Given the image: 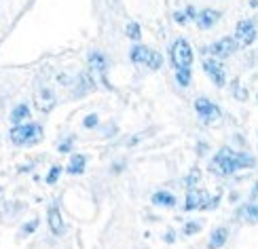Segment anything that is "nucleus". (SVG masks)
<instances>
[{
    "label": "nucleus",
    "instance_id": "f257e3e1",
    "mask_svg": "<svg viewBox=\"0 0 258 249\" xmlns=\"http://www.w3.org/2000/svg\"><path fill=\"white\" fill-rule=\"evenodd\" d=\"M256 165V158L252 154L245 152H235L231 148H220L218 154L214 156V160L210 163V171L218 173V176H231L233 171L237 169H252Z\"/></svg>",
    "mask_w": 258,
    "mask_h": 249
},
{
    "label": "nucleus",
    "instance_id": "f03ea898",
    "mask_svg": "<svg viewBox=\"0 0 258 249\" xmlns=\"http://www.w3.org/2000/svg\"><path fill=\"white\" fill-rule=\"evenodd\" d=\"M42 137V127L36 123L30 125H15L11 129V142L13 144H36Z\"/></svg>",
    "mask_w": 258,
    "mask_h": 249
},
{
    "label": "nucleus",
    "instance_id": "7ed1b4c3",
    "mask_svg": "<svg viewBox=\"0 0 258 249\" xmlns=\"http://www.w3.org/2000/svg\"><path fill=\"white\" fill-rule=\"evenodd\" d=\"M171 63L176 66V70L180 68H190V63H192V49L190 45L184 40V38H180L176 40L174 45H171Z\"/></svg>",
    "mask_w": 258,
    "mask_h": 249
},
{
    "label": "nucleus",
    "instance_id": "20e7f679",
    "mask_svg": "<svg viewBox=\"0 0 258 249\" xmlns=\"http://www.w3.org/2000/svg\"><path fill=\"white\" fill-rule=\"evenodd\" d=\"M132 61H136V63H146L150 70H159L161 63H163V57H161L157 51H150L148 47L136 45V47L132 49Z\"/></svg>",
    "mask_w": 258,
    "mask_h": 249
},
{
    "label": "nucleus",
    "instance_id": "39448f33",
    "mask_svg": "<svg viewBox=\"0 0 258 249\" xmlns=\"http://www.w3.org/2000/svg\"><path fill=\"white\" fill-rule=\"evenodd\" d=\"M237 38H220V40H216L214 45H210L208 49H203L206 53H210V55H214V57H220V59H224V57H229L231 53H235L237 51Z\"/></svg>",
    "mask_w": 258,
    "mask_h": 249
},
{
    "label": "nucleus",
    "instance_id": "423d86ee",
    "mask_svg": "<svg viewBox=\"0 0 258 249\" xmlns=\"http://www.w3.org/2000/svg\"><path fill=\"white\" fill-rule=\"evenodd\" d=\"M210 207V199H208V192L197 190V188H190L186 192V203H184V209L186 211H195V209H208Z\"/></svg>",
    "mask_w": 258,
    "mask_h": 249
},
{
    "label": "nucleus",
    "instance_id": "0eeeda50",
    "mask_svg": "<svg viewBox=\"0 0 258 249\" xmlns=\"http://www.w3.org/2000/svg\"><path fill=\"white\" fill-rule=\"evenodd\" d=\"M195 110H197V114H199L206 123H212V121H216V118H220L218 106L212 104L208 97H199V100L195 102Z\"/></svg>",
    "mask_w": 258,
    "mask_h": 249
},
{
    "label": "nucleus",
    "instance_id": "6e6552de",
    "mask_svg": "<svg viewBox=\"0 0 258 249\" xmlns=\"http://www.w3.org/2000/svg\"><path fill=\"white\" fill-rule=\"evenodd\" d=\"M34 104L40 112H51L53 106H55V93L49 87H38L34 91Z\"/></svg>",
    "mask_w": 258,
    "mask_h": 249
},
{
    "label": "nucleus",
    "instance_id": "1a4fd4ad",
    "mask_svg": "<svg viewBox=\"0 0 258 249\" xmlns=\"http://www.w3.org/2000/svg\"><path fill=\"white\" fill-rule=\"evenodd\" d=\"M235 38H237L239 45L248 47L256 40V26L252 21H239L237 28H235Z\"/></svg>",
    "mask_w": 258,
    "mask_h": 249
},
{
    "label": "nucleus",
    "instance_id": "9d476101",
    "mask_svg": "<svg viewBox=\"0 0 258 249\" xmlns=\"http://www.w3.org/2000/svg\"><path fill=\"white\" fill-rule=\"evenodd\" d=\"M203 70L208 72V76L214 80V85H218L222 87L224 82H227V76H224V70L218 61H214V59H206L203 61Z\"/></svg>",
    "mask_w": 258,
    "mask_h": 249
},
{
    "label": "nucleus",
    "instance_id": "9b49d317",
    "mask_svg": "<svg viewBox=\"0 0 258 249\" xmlns=\"http://www.w3.org/2000/svg\"><path fill=\"white\" fill-rule=\"evenodd\" d=\"M89 70L93 76H98L102 78L104 82V72H106V57L102 55V53H91V57H89Z\"/></svg>",
    "mask_w": 258,
    "mask_h": 249
},
{
    "label": "nucleus",
    "instance_id": "f8f14e48",
    "mask_svg": "<svg viewBox=\"0 0 258 249\" xmlns=\"http://www.w3.org/2000/svg\"><path fill=\"white\" fill-rule=\"evenodd\" d=\"M47 220H49V228H51L53 234H63L66 226H63V220H61L57 207H51V209L47 211Z\"/></svg>",
    "mask_w": 258,
    "mask_h": 249
},
{
    "label": "nucleus",
    "instance_id": "ddd939ff",
    "mask_svg": "<svg viewBox=\"0 0 258 249\" xmlns=\"http://www.w3.org/2000/svg\"><path fill=\"white\" fill-rule=\"evenodd\" d=\"M218 17H220L218 11H214V9H203L201 13L197 15V24H199V28H203V30H210V28L218 21Z\"/></svg>",
    "mask_w": 258,
    "mask_h": 249
},
{
    "label": "nucleus",
    "instance_id": "4468645a",
    "mask_svg": "<svg viewBox=\"0 0 258 249\" xmlns=\"http://www.w3.org/2000/svg\"><path fill=\"white\" fill-rule=\"evenodd\" d=\"M85 165H87V156H83V154H74V156L70 158L68 173H70V176H81V173L85 171Z\"/></svg>",
    "mask_w": 258,
    "mask_h": 249
},
{
    "label": "nucleus",
    "instance_id": "2eb2a0df",
    "mask_svg": "<svg viewBox=\"0 0 258 249\" xmlns=\"http://www.w3.org/2000/svg\"><path fill=\"white\" fill-rule=\"evenodd\" d=\"M239 218L243 222L258 224V205H243V207L239 209Z\"/></svg>",
    "mask_w": 258,
    "mask_h": 249
},
{
    "label": "nucleus",
    "instance_id": "dca6fc26",
    "mask_svg": "<svg viewBox=\"0 0 258 249\" xmlns=\"http://www.w3.org/2000/svg\"><path fill=\"white\" fill-rule=\"evenodd\" d=\"M227 236H229V230L227 228H216L210 236V249H218L227 243Z\"/></svg>",
    "mask_w": 258,
    "mask_h": 249
},
{
    "label": "nucleus",
    "instance_id": "f3484780",
    "mask_svg": "<svg viewBox=\"0 0 258 249\" xmlns=\"http://www.w3.org/2000/svg\"><path fill=\"white\" fill-rule=\"evenodd\" d=\"M153 203L155 205H163V207H174L176 197L171 192H155L153 194Z\"/></svg>",
    "mask_w": 258,
    "mask_h": 249
},
{
    "label": "nucleus",
    "instance_id": "a211bd4d",
    "mask_svg": "<svg viewBox=\"0 0 258 249\" xmlns=\"http://www.w3.org/2000/svg\"><path fill=\"white\" fill-rule=\"evenodd\" d=\"M30 116V108L28 106H17L13 112H11V121H13L15 125H19L21 121H26V118Z\"/></svg>",
    "mask_w": 258,
    "mask_h": 249
},
{
    "label": "nucleus",
    "instance_id": "6ab92c4d",
    "mask_svg": "<svg viewBox=\"0 0 258 249\" xmlns=\"http://www.w3.org/2000/svg\"><path fill=\"white\" fill-rule=\"evenodd\" d=\"M176 80L182 85V87H186L190 82V68H180L176 72Z\"/></svg>",
    "mask_w": 258,
    "mask_h": 249
},
{
    "label": "nucleus",
    "instance_id": "aec40b11",
    "mask_svg": "<svg viewBox=\"0 0 258 249\" xmlns=\"http://www.w3.org/2000/svg\"><path fill=\"white\" fill-rule=\"evenodd\" d=\"M140 34H142V32H140V26L138 24H129L127 26V36L132 38V40H140Z\"/></svg>",
    "mask_w": 258,
    "mask_h": 249
},
{
    "label": "nucleus",
    "instance_id": "412c9836",
    "mask_svg": "<svg viewBox=\"0 0 258 249\" xmlns=\"http://www.w3.org/2000/svg\"><path fill=\"white\" fill-rule=\"evenodd\" d=\"M59 171H61V169H59L57 165L53 167V169L49 171V176H47V184H55V182H57V178H59Z\"/></svg>",
    "mask_w": 258,
    "mask_h": 249
},
{
    "label": "nucleus",
    "instance_id": "4be33fe9",
    "mask_svg": "<svg viewBox=\"0 0 258 249\" xmlns=\"http://www.w3.org/2000/svg\"><path fill=\"white\" fill-rule=\"evenodd\" d=\"M201 230V224L199 222H188L186 224V228H184V234H195Z\"/></svg>",
    "mask_w": 258,
    "mask_h": 249
},
{
    "label": "nucleus",
    "instance_id": "5701e85b",
    "mask_svg": "<svg viewBox=\"0 0 258 249\" xmlns=\"http://www.w3.org/2000/svg\"><path fill=\"white\" fill-rule=\"evenodd\" d=\"M85 127H87V129H93L95 125H98V114H89L87 118H85V123H83Z\"/></svg>",
    "mask_w": 258,
    "mask_h": 249
},
{
    "label": "nucleus",
    "instance_id": "b1692460",
    "mask_svg": "<svg viewBox=\"0 0 258 249\" xmlns=\"http://www.w3.org/2000/svg\"><path fill=\"white\" fill-rule=\"evenodd\" d=\"M36 226H38V220H32V222H28V224L24 226V230H21V234H30L32 230H36Z\"/></svg>",
    "mask_w": 258,
    "mask_h": 249
},
{
    "label": "nucleus",
    "instance_id": "393cba45",
    "mask_svg": "<svg viewBox=\"0 0 258 249\" xmlns=\"http://www.w3.org/2000/svg\"><path fill=\"white\" fill-rule=\"evenodd\" d=\"M195 182H199V169H192V171H190V176H188V180H186L188 186H192Z\"/></svg>",
    "mask_w": 258,
    "mask_h": 249
},
{
    "label": "nucleus",
    "instance_id": "a878e982",
    "mask_svg": "<svg viewBox=\"0 0 258 249\" xmlns=\"http://www.w3.org/2000/svg\"><path fill=\"white\" fill-rule=\"evenodd\" d=\"M70 148H72V139H66L63 144H59V152H68Z\"/></svg>",
    "mask_w": 258,
    "mask_h": 249
},
{
    "label": "nucleus",
    "instance_id": "bb28decb",
    "mask_svg": "<svg viewBox=\"0 0 258 249\" xmlns=\"http://www.w3.org/2000/svg\"><path fill=\"white\" fill-rule=\"evenodd\" d=\"M174 17H176V21H178V24H184V13H176Z\"/></svg>",
    "mask_w": 258,
    "mask_h": 249
},
{
    "label": "nucleus",
    "instance_id": "cd10ccee",
    "mask_svg": "<svg viewBox=\"0 0 258 249\" xmlns=\"http://www.w3.org/2000/svg\"><path fill=\"white\" fill-rule=\"evenodd\" d=\"M252 197H258V184H256L254 190H252Z\"/></svg>",
    "mask_w": 258,
    "mask_h": 249
}]
</instances>
